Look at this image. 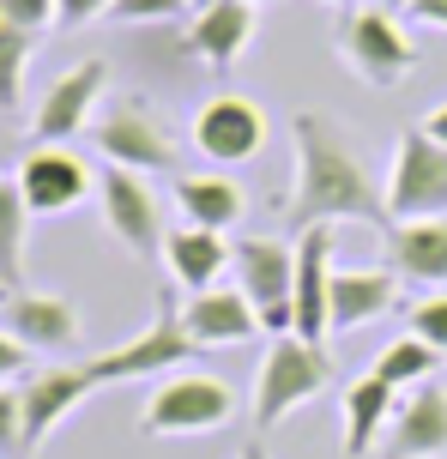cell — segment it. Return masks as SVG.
<instances>
[{
    "label": "cell",
    "instance_id": "ffe728a7",
    "mask_svg": "<svg viewBox=\"0 0 447 459\" xmlns=\"http://www.w3.org/2000/svg\"><path fill=\"white\" fill-rule=\"evenodd\" d=\"M254 24H260V6L254 0H218V6H206V13H193L188 24V55H200L206 67H236L242 55H248V43H254Z\"/></svg>",
    "mask_w": 447,
    "mask_h": 459
},
{
    "label": "cell",
    "instance_id": "277c9868",
    "mask_svg": "<svg viewBox=\"0 0 447 459\" xmlns=\"http://www.w3.org/2000/svg\"><path fill=\"white\" fill-rule=\"evenodd\" d=\"M230 273H236V290L254 302L266 339L297 333V248H290V242H272V236L236 242Z\"/></svg>",
    "mask_w": 447,
    "mask_h": 459
},
{
    "label": "cell",
    "instance_id": "f35d334b",
    "mask_svg": "<svg viewBox=\"0 0 447 459\" xmlns=\"http://www.w3.org/2000/svg\"><path fill=\"white\" fill-rule=\"evenodd\" d=\"M254 6H260V0H254Z\"/></svg>",
    "mask_w": 447,
    "mask_h": 459
},
{
    "label": "cell",
    "instance_id": "d6a6232c",
    "mask_svg": "<svg viewBox=\"0 0 447 459\" xmlns=\"http://www.w3.org/2000/svg\"><path fill=\"white\" fill-rule=\"evenodd\" d=\"M405 13H411L417 24H429V30H447V0H411Z\"/></svg>",
    "mask_w": 447,
    "mask_h": 459
},
{
    "label": "cell",
    "instance_id": "30bf717a",
    "mask_svg": "<svg viewBox=\"0 0 447 459\" xmlns=\"http://www.w3.org/2000/svg\"><path fill=\"white\" fill-rule=\"evenodd\" d=\"M97 393V375L85 363H67V368H37L30 381L19 387V405H24V459L37 454L61 423H67L85 399Z\"/></svg>",
    "mask_w": 447,
    "mask_h": 459
},
{
    "label": "cell",
    "instance_id": "52a82bcc",
    "mask_svg": "<svg viewBox=\"0 0 447 459\" xmlns=\"http://www.w3.org/2000/svg\"><path fill=\"white\" fill-rule=\"evenodd\" d=\"M97 200H103V224L133 260H158L164 254V212H158V194H151V176L140 169H121L109 163L103 182H97Z\"/></svg>",
    "mask_w": 447,
    "mask_h": 459
},
{
    "label": "cell",
    "instance_id": "836d02e7",
    "mask_svg": "<svg viewBox=\"0 0 447 459\" xmlns=\"http://www.w3.org/2000/svg\"><path fill=\"white\" fill-rule=\"evenodd\" d=\"M424 134L435 139V145H447V103H442V109H429V115H424Z\"/></svg>",
    "mask_w": 447,
    "mask_h": 459
},
{
    "label": "cell",
    "instance_id": "7a4b0ae2",
    "mask_svg": "<svg viewBox=\"0 0 447 459\" xmlns=\"http://www.w3.org/2000/svg\"><path fill=\"white\" fill-rule=\"evenodd\" d=\"M236 417V393L224 375H206V368H169L158 393L145 399L140 429L158 441H188V436H212Z\"/></svg>",
    "mask_w": 447,
    "mask_h": 459
},
{
    "label": "cell",
    "instance_id": "44dd1931",
    "mask_svg": "<svg viewBox=\"0 0 447 459\" xmlns=\"http://www.w3.org/2000/svg\"><path fill=\"white\" fill-rule=\"evenodd\" d=\"M393 393L381 375H357L345 381V399H339V429H345V459H369L387 436V423H393Z\"/></svg>",
    "mask_w": 447,
    "mask_h": 459
},
{
    "label": "cell",
    "instance_id": "1f68e13d",
    "mask_svg": "<svg viewBox=\"0 0 447 459\" xmlns=\"http://www.w3.org/2000/svg\"><path fill=\"white\" fill-rule=\"evenodd\" d=\"M109 13V0H55V24H91Z\"/></svg>",
    "mask_w": 447,
    "mask_h": 459
},
{
    "label": "cell",
    "instance_id": "cb8c5ba5",
    "mask_svg": "<svg viewBox=\"0 0 447 459\" xmlns=\"http://www.w3.org/2000/svg\"><path fill=\"white\" fill-rule=\"evenodd\" d=\"M24 236H30V206L19 194V176H0V297L24 290Z\"/></svg>",
    "mask_w": 447,
    "mask_h": 459
},
{
    "label": "cell",
    "instance_id": "f546056e",
    "mask_svg": "<svg viewBox=\"0 0 447 459\" xmlns=\"http://www.w3.org/2000/svg\"><path fill=\"white\" fill-rule=\"evenodd\" d=\"M0 19L13 24V30H30V37H43L48 24H55V0H0Z\"/></svg>",
    "mask_w": 447,
    "mask_h": 459
},
{
    "label": "cell",
    "instance_id": "d6986e66",
    "mask_svg": "<svg viewBox=\"0 0 447 459\" xmlns=\"http://www.w3.org/2000/svg\"><path fill=\"white\" fill-rule=\"evenodd\" d=\"M327 290H332V224L297 236V339L327 344Z\"/></svg>",
    "mask_w": 447,
    "mask_h": 459
},
{
    "label": "cell",
    "instance_id": "4fadbf2b",
    "mask_svg": "<svg viewBox=\"0 0 447 459\" xmlns=\"http://www.w3.org/2000/svg\"><path fill=\"white\" fill-rule=\"evenodd\" d=\"M193 145H200V158H212V163H248L260 158V145H266V109H260L254 97H212L206 109L193 115Z\"/></svg>",
    "mask_w": 447,
    "mask_h": 459
},
{
    "label": "cell",
    "instance_id": "4316f807",
    "mask_svg": "<svg viewBox=\"0 0 447 459\" xmlns=\"http://www.w3.org/2000/svg\"><path fill=\"white\" fill-rule=\"evenodd\" d=\"M182 13H188V0H109V19L121 24H164Z\"/></svg>",
    "mask_w": 447,
    "mask_h": 459
},
{
    "label": "cell",
    "instance_id": "e0dca14e",
    "mask_svg": "<svg viewBox=\"0 0 447 459\" xmlns=\"http://www.w3.org/2000/svg\"><path fill=\"white\" fill-rule=\"evenodd\" d=\"M387 242V266L400 273V284H424V290H442L447 284V212L442 218H405V224L381 230Z\"/></svg>",
    "mask_w": 447,
    "mask_h": 459
},
{
    "label": "cell",
    "instance_id": "5b68a950",
    "mask_svg": "<svg viewBox=\"0 0 447 459\" xmlns=\"http://www.w3.org/2000/svg\"><path fill=\"white\" fill-rule=\"evenodd\" d=\"M188 357H200V344L188 339V326H182V308H176V297H158V315H151V326L145 333H133V339H121L116 351H103V357H91V375L97 387H109V381H151V375H169V368H182Z\"/></svg>",
    "mask_w": 447,
    "mask_h": 459
},
{
    "label": "cell",
    "instance_id": "603a6c76",
    "mask_svg": "<svg viewBox=\"0 0 447 459\" xmlns=\"http://www.w3.org/2000/svg\"><path fill=\"white\" fill-rule=\"evenodd\" d=\"M169 200H176V212H182L188 224L218 230V236L242 218V206H248L230 176H176V194H169Z\"/></svg>",
    "mask_w": 447,
    "mask_h": 459
},
{
    "label": "cell",
    "instance_id": "3957f363",
    "mask_svg": "<svg viewBox=\"0 0 447 459\" xmlns=\"http://www.w3.org/2000/svg\"><path fill=\"white\" fill-rule=\"evenodd\" d=\"M332 387V363L321 344L297 339V333H284V339L266 344V363H260V381H254V429H279L290 411H303L314 405L321 393Z\"/></svg>",
    "mask_w": 447,
    "mask_h": 459
},
{
    "label": "cell",
    "instance_id": "d590c367",
    "mask_svg": "<svg viewBox=\"0 0 447 459\" xmlns=\"http://www.w3.org/2000/svg\"><path fill=\"white\" fill-rule=\"evenodd\" d=\"M369 6H381V13H405L411 0H369Z\"/></svg>",
    "mask_w": 447,
    "mask_h": 459
},
{
    "label": "cell",
    "instance_id": "2e32d148",
    "mask_svg": "<svg viewBox=\"0 0 447 459\" xmlns=\"http://www.w3.org/2000/svg\"><path fill=\"white\" fill-rule=\"evenodd\" d=\"M0 326L30 351H67L79 344V308L61 290H13L0 297Z\"/></svg>",
    "mask_w": 447,
    "mask_h": 459
},
{
    "label": "cell",
    "instance_id": "8992f818",
    "mask_svg": "<svg viewBox=\"0 0 447 459\" xmlns=\"http://www.w3.org/2000/svg\"><path fill=\"white\" fill-rule=\"evenodd\" d=\"M387 218L405 224V218H442L447 212V145L411 127L400 134V152H393V169H387Z\"/></svg>",
    "mask_w": 447,
    "mask_h": 459
},
{
    "label": "cell",
    "instance_id": "8d00e7d4",
    "mask_svg": "<svg viewBox=\"0 0 447 459\" xmlns=\"http://www.w3.org/2000/svg\"><path fill=\"white\" fill-rule=\"evenodd\" d=\"M206 6H218V0H188V13H206Z\"/></svg>",
    "mask_w": 447,
    "mask_h": 459
},
{
    "label": "cell",
    "instance_id": "f1b7e54d",
    "mask_svg": "<svg viewBox=\"0 0 447 459\" xmlns=\"http://www.w3.org/2000/svg\"><path fill=\"white\" fill-rule=\"evenodd\" d=\"M0 459H24V405H19V387H0Z\"/></svg>",
    "mask_w": 447,
    "mask_h": 459
},
{
    "label": "cell",
    "instance_id": "7402d4cb",
    "mask_svg": "<svg viewBox=\"0 0 447 459\" xmlns=\"http://www.w3.org/2000/svg\"><path fill=\"white\" fill-rule=\"evenodd\" d=\"M230 260L236 248L218 236V230H200V224H182V230H169L164 236V266L169 278H176V290H212L218 278L230 273Z\"/></svg>",
    "mask_w": 447,
    "mask_h": 459
},
{
    "label": "cell",
    "instance_id": "ab89813d",
    "mask_svg": "<svg viewBox=\"0 0 447 459\" xmlns=\"http://www.w3.org/2000/svg\"><path fill=\"white\" fill-rule=\"evenodd\" d=\"M0 24H6V19H0Z\"/></svg>",
    "mask_w": 447,
    "mask_h": 459
},
{
    "label": "cell",
    "instance_id": "8fae6325",
    "mask_svg": "<svg viewBox=\"0 0 447 459\" xmlns=\"http://www.w3.org/2000/svg\"><path fill=\"white\" fill-rule=\"evenodd\" d=\"M19 194H24V206H30V218H67V212H79L97 194V182L73 152L37 145V152L19 163Z\"/></svg>",
    "mask_w": 447,
    "mask_h": 459
},
{
    "label": "cell",
    "instance_id": "9a60e30c",
    "mask_svg": "<svg viewBox=\"0 0 447 459\" xmlns=\"http://www.w3.org/2000/svg\"><path fill=\"white\" fill-rule=\"evenodd\" d=\"M387 459H447V387L417 381L405 393V405H393V423L381 436Z\"/></svg>",
    "mask_w": 447,
    "mask_h": 459
},
{
    "label": "cell",
    "instance_id": "d4e9b609",
    "mask_svg": "<svg viewBox=\"0 0 447 459\" xmlns=\"http://www.w3.org/2000/svg\"><path fill=\"white\" fill-rule=\"evenodd\" d=\"M435 368H442V351L424 344L417 333H405V339L381 344V357H375L369 375H381L387 387H417V381H435Z\"/></svg>",
    "mask_w": 447,
    "mask_h": 459
},
{
    "label": "cell",
    "instance_id": "7c38bea8",
    "mask_svg": "<svg viewBox=\"0 0 447 459\" xmlns=\"http://www.w3.org/2000/svg\"><path fill=\"white\" fill-rule=\"evenodd\" d=\"M103 85H109V67H103V61H79V67L61 73V79L43 91L37 115H30L37 145H61V139L85 134L91 115H97V103H103Z\"/></svg>",
    "mask_w": 447,
    "mask_h": 459
},
{
    "label": "cell",
    "instance_id": "9c48e42d",
    "mask_svg": "<svg viewBox=\"0 0 447 459\" xmlns=\"http://www.w3.org/2000/svg\"><path fill=\"white\" fill-rule=\"evenodd\" d=\"M339 48H345V61H351L369 85H400L405 73L417 67V43L405 37L400 13H381V6H363V13L345 24Z\"/></svg>",
    "mask_w": 447,
    "mask_h": 459
},
{
    "label": "cell",
    "instance_id": "4dcf8cb0",
    "mask_svg": "<svg viewBox=\"0 0 447 459\" xmlns=\"http://www.w3.org/2000/svg\"><path fill=\"white\" fill-rule=\"evenodd\" d=\"M30 368V344L13 339L6 326H0V381H13V375H24Z\"/></svg>",
    "mask_w": 447,
    "mask_h": 459
},
{
    "label": "cell",
    "instance_id": "484cf974",
    "mask_svg": "<svg viewBox=\"0 0 447 459\" xmlns=\"http://www.w3.org/2000/svg\"><path fill=\"white\" fill-rule=\"evenodd\" d=\"M30 48H37V37H30V30H13V24H0V109H19Z\"/></svg>",
    "mask_w": 447,
    "mask_h": 459
},
{
    "label": "cell",
    "instance_id": "74e56055",
    "mask_svg": "<svg viewBox=\"0 0 447 459\" xmlns=\"http://www.w3.org/2000/svg\"><path fill=\"white\" fill-rule=\"evenodd\" d=\"M321 6H351V0H321Z\"/></svg>",
    "mask_w": 447,
    "mask_h": 459
},
{
    "label": "cell",
    "instance_id": "ac0fdd59",
    "mask_svg": "<svg viewBox=\"0 0 447 459\" xmlns=\"http://www.w3.org/2000/svg\"><path fill=\"white\" fill-rule=\"evenodd\" d=\"M182 326H188V339L200 344V351H230V344H248V339L266 333L260 315H254V302L242 297L236 284H212V290L188 297Z\"/></svg>",
    "mask_w": 447,
    "mask_h": 459
},
{
    "label": "cell",
    "instance_id": "6da1fadb",
    "mask_svg": "<svg viewBox=\"0 0 447 459\" xmlns=\"http://www.w3.org/2000/svg\"><path fill=\"white\" fill-rule=\"evenodd\" d=\"M290 200H284V224L314 230V224H375L387 230V194L375 187L369 163L357 152V139L332 121V115L303 109L290 127Z\"/></svg>",
    "mask_w": 447,
    "mask_h": 459
},
{
    "label": "cell",
    "instance_id": "e575fe53",
    "mask_svg": "<svg viewBox=\"0 0 447 459\" xmlns=\"http://www.w3.org/2000/svg\"><path fill=\"white\" fill-rule=\"evenodd\" d=\"M236 459H272V454H266V441L254 436V441H242V454H236Z\"/></svg>",
    "mask_w": 447,
    "mask_h": 459
},
{
    "label": "cell",
    "instance_id": "83f0119b",
    "mask_svg": "<svg viewBox=\"0 0 447 459\" xmlns=\"http://www.w3.org/2000/svg\"><path fill=\"white\" fill-rule=\"evenodd\" d=\"M411 333L447 357V290H435V297H424L417 308H411Z\"/></svg>",
    "mask_w": 447,
    "mask_h": 459
},
{
    "label": "cell",
    "instance_id": "ba28073f",
    "mask_svg": "<svg viewBox=\"0 0 447 459\" xmlns=\"http://www.w3.org/2000/svg\"><path fill=\"white\" fill-rule=\"evenodd\" d=\"M91 139L103 163H121V169H140V176H164L176 169V139L145 103H116L91 121Z\"/></svg>",
    "mask_w": 447,
    "mask_h": 459
},
{
    "label": "cell",
    "instance_id": "5bb4252c",
    "mask_svg": "<svg viewBox=\"0 0 447 459\" xmlns=\"http://www.w3.org/2000/svg\"><path fill=\"white\" fill-rule=\"evenodd\" d=\"M400 308V273L393 266H332L327 290V339H345L357 326Z\"/></svg>",
    "mask_w": 447,
    "mask_h": 459
}]
</instances>
